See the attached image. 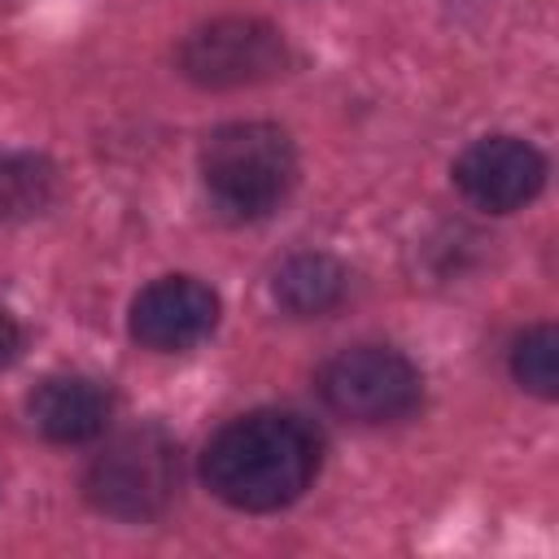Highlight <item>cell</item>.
Segmentation results:
<instances>
[{
  "mask_svg": "<svg viewBox=\"0 0 559 559\" xmlns=\"http://www.w3.org/2000/svg\"><path fill=\"white\" fill-rule=\"evenodd\" d=\"M17 349H22V328L13 323L9 310H0V367H9L17 358Z\"/></svg>",
  "mask_w": 559,
  "mask_h": 559,
  "instance_id": "obj_12",
  "label": "cell"
},
{
  "mask_svg": "<svg viewBox=\"0 0 559 559\" xmlns=\"http://www.w3.org/2000/svg\"><path fill=\"white\" fill-rule=\"evenodd\" d=\"M454 188L485 214L528 205L546 183V157L520 135H480L454 157Z\"/></svg>",
  "mask_w": 559,
  "mask_h": 559,
  "instance_id": "obj_6",
  "label": "cell"
},
{
  "mask_svg": "<svg viewBox=\"0 0 559 559\" xmlns=\"http://www.w3.org/2000/svg\"><path fill=\"white\" fill-rule=\"evenodd\" d=\"M511 376L533 397L550 402L559 393V332H555V323H533L528 332L515 336V345H511Z\"/></svg>",
  "mask_w": 559,
  "mask_h": 559,
  "instance_id": "obj_11",
  "label": "cell"
},
{
  "mask_svg": "<svg viewBox=\"0 0 559 559\" xmlns=\"http://www.w3.org/2000/svg\"><path fill=\"white\" fill-rule=\"evenodd\" d=\"M323 463V437L293 411H249L227 419L201 450L205 489L236 511H280L297 502Z\"/></svg>",
  "mask_w": 559,
  "mask_h": 559,
  "instance_id": "obj_1",
  "label": "cell"
},
{
  "mask_svg": "<svg viewBox=\"0 0 559 559\" xmlns=\"http://www.w3.org/2000/svg\"><path fill=\"white\" fill-rule=\"evenodd\" d=\"M179 445L157 424L127 428L87 463L83 493L100 515L148 524L179 498Z\"/></svg>",
  "mask_w": 559,
  "mask_h": 559,
  "instance_id": "obj_3",
  "label": "cell"
},
{
  "mask_svg": "<svg viewBox=\"0 0 559 559\" xmlns=\"http://www.w3.org/2000/svg\"><path fill=\"white\" fill-rule=\"evenodd\" d=\"M26 415L48 441L83 445V441H96L109 428L114 393L92 376L61 371V376H48V380L35 384V393L26 397Z\"/></svg>",
  "mask_w": 559,
  "mask_h": 559,
  "instance_id": "obj_8",
  "label": "cell"
},
{
  "mask_svg": "<svg viewBox=\"0 0 559 559\" xmlns=\"http://www.w3.org/2000/svg\"><path fill=\"white\" fill-rule=\"evenodd\" d=\"M271 293H275V301H280L288 314H297V319H319V314H328V310H336V306L345 301L349 275H345V266H341L336 258H328V253H293V258L275 271Z\"/></svg>",
  "mask_w": 559,
  "mask_h": 559,
  "instance_id": "obj_9",
  "label": "cell"
},
{
  "mask_svg": "<svg viewBox=\"0 0 559 559\" xmlns=\"http://www.w3.org/2000/svg\"><path fill=\"white\" fill-rule=\"evenodd\" d=\"M52 197H57V170L48 157H35V153L0 157V223L31 218L48 210Z\"/></svg>",
  "mask_w": 559,
  "mask_h": 559,
  "instance_id": "obj_10",
  "label": "cell"
},
{
  "mask_svg": "<svg viewBox=\"0 0 559 559\" xmlns=\"http://www.w3.org/2000/svg\"><path fill=\"white\" fill-rule=\"evenodd\" d=\"M218 328V293L197 275H162L131 297L127 332L153 354H183Z\"/></svg>",
  "mask_w": 559,
  "mask_h": 559,
  "instance_id": "obj_7",
  "label": "cell"
},
{
  "mask_svg": "<svg viewBox=\"0 0 559 559\" xmlns=\"http://www.w3.org/2000/svg\"><path fill=\"white\" fill-rule=\"evenodd\" d=\"M201 183L231 218H262L297 183V148L275 122H227L201 144Z\"/></svg>",
  "mask_w": 559,
  "mask_h": 559,
  "instance_id": "obj_2",
  "label": "cell"
},
{
  "mask_svg": "<svg viewBox=\"0 0 559 559\" xmlns=\"http://www.w3.org/2000/svg\"><path fill=\"white\" fill-rule=\"evenodd\" d=\"M319 397L349 424H397L419 411V367L389 345H349L319 367Z\"/></svg>",
  "mask_w": 559,
  "mask_h": 559,
  "instance_id": "obj_4",
  "label": "cell"
},
{
  "mask_svg": "<svg viewBox=\"0 0 559 559\" xmlns=\"http://www.w3.org/2000/svg\"><path fill=\"white\" fill-rule=\"evenodd\" d=\"M179 70L197 87H253L288 66V39L262 17H214L183 35L179 44Z\"/></svg>",
  "mask_w": 559,
  "mask_h": 559,
  "instance_id": "obj_5",
  "label": "cell"
}]
</instances>
